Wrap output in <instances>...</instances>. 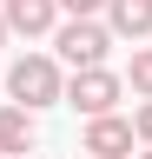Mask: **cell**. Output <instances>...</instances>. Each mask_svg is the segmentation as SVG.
<instances>
[{
  "mask_svg": "<svg viewBox=\"0 0 152 159\" xmlns=\"http://www.w3.org/2000/svg\"><path fill=\"white\" fill-rule=\"evenodd\" d=\"M7 93L20 99V106L46 113V106H60L66 73H60V60H53V53H20V60H13V73H7Z\"/></svg>",
  "mask_w": 152,
  "mask_h": 159,
  "instance_id": "1",
  "label": "cell"
},
{
  "mask_svg": "<svg viewBox=\"0 0 152 159\" xmlns=\"http://www.w3.org/2000/svg\"><path fill=\"white\" fill-rule=\"evenodd\" d=\"M53 47H60L66 66H106V47H112V27L99 13H66L53 27Z\"/></svg>",
  "mask_w": 152,
  "mask_h": 159,
  "instance_id": "2",
  "label": "cell"
},
{
  "mask_svg": "<svg viewBox=\"0 0 152 159\" xmlns=\"http://www.w3.org/2000/svg\"><path fill=\"white\" fill-rule=\"evenodd\" d=\"M119 93H126V80L112 73V66H73V80H66L60 99H66L73 113L93 119V113H119Z\"/></svg>",
  "mask_w": 152,
  "mask_h": 159,
  "instance_id": "3",
  "label": "cell"
},
{
  "mask_svg": "<svg viewBox=\"0 0 152 159\" xmlns=\"http://www.w3.org/2000/svg\"><path fill=\"white\" fill-rule=\"evenodd\" d=\"M132 139H139V133H132V119H119V113H93L80 146H86L93 159H132Z\"/></svg>",
  "mask_w": 152,
  "mask_h": 159,
  "instance_id": "4",
  "label": "cell"
},
{
  "mask_svg": "<svg viewBox=\"0 0 152 159\" xmlns=\"http://www.w3.org/2000/svg\"><path fill=\"white\" fill-rule=\"evenodd\" d=\"M0 13H7V27L27 33V40H40V33L60 27V0H0Z\"/></svg>",
  "mask_w": 152,
  "mask_h": 159,
  "instance_id": "5",
  "label": "cell"
},
{
  "mask_svg": "<svg viewBox=\"0 0 152 159\" xmlns=\"http://www.w3.org/2000/svg\"><path fill=\"white\" fill-rule=\"evenodd\" d=\"M33 139H40V126H33V106H0V152H33Z\"/></svg>",
  "mask_w": 152,
  "mask_h": 159,
  "instance_id": "6",
  "label": "cell"
},
{
  "mask_svg": "<svg viewBox=\"0 0 152 159\" xmlns=\"http://www.w3.org/2000/svg\"><path fill=\"white\" fill-rule=\"evenodd\" d=\"M106 27L119 40H145L152 33V0H106Z\"/></svg>",
  "mask_w": 152,
  "mask_h": 159,
  "instance_id": "7",
  "label": "cell"
},
{
  "mask_svg": "<svg viewBox=\"0 0 152 159\" xmlns=\"http://www.w3.org/2000/svg\"><path fill=\"white\" fill-rule=\"evenodd\" d=\"M132 93H139V99H152V47H139V53H132Z\"/></svg>",
  "mask_w": 152,
  "mask_h": 159,
  "instance_id": "8",
  "label": "cell"
},
{
  "mask_svg": "<svg viewBox=\"0 0 152 159\" xmlns=\"http://www.w3.org/2000/svg\"><path fill=\"white\" fill-rule=\"evenodd\" d=\"M132 133H139V146H152V99H139V113H132Z\"/></svg>",
  "mask_w": 152,
  "mask_h": 159,
  "instance_id": "9",
  "label": "cell"
},
{
  "mask_svg": "<svg viewBox=\"0 0 152 159\" xmlns=\"http://www.w3.org/2000/svg\"><path fill=\"white\" fill-rule=\"evenodd\" d=\"M60 13H106V0H60Z\"/></svg>",
  "mask_w": 152,
  "mask_h": 159,
  "instance_id": "10",
  "label": "cell"
},
{
  "mask_svg": "<svg viewBox=\"0 0 152 159\" xmlns=\"http://www.w3.org/2000/svg\"><path fill=\"white\" fill-rule=\"evenodd\" d=\"M7 33H13V27H7V13H0V47H7Z\"/></svg>",
  "mask_w": 152,
  "mask_h": 159,
  "instance_id": "11",
  "label": "cell"
},
{
  "mask_svg": "<svg viewBox=\"0 0 152 159\" xmlns=\"http://www.w3.org/2000/svg\"><path fill=\"white\" fill-rule=\"evenodd\" d=\"M0 159H27V152H0Z\"/></svg>",
  "mask_w": 152,
  "mask_h": 159,
  "instance_id": "12",
  "label": "cell"
},
{
  "mask_svg": "<svg viewBox=\"0 0 152 159\" xmlns=\"http://www.w3.org/2000/svg\"><path fill=\"white\" fill-rule=\"evenodd\" d=\"M132 159H152V146H145V152H132Z\"/></svg>",
  "mask_w": 152,
  "mask_h": 159,
  "instance_id": "13",
  "label": "cell"
}]
</instances>
